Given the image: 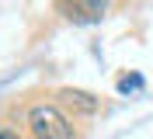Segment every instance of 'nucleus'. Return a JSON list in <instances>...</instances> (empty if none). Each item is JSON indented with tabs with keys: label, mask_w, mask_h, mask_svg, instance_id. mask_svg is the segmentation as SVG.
I'll return each mask as SVG.
<instances>
[{
	"label": "nucleus",
	"mask_w": 153,
	"mask_h": 139,
	"mask_svg": "<svg viewBox=\"0 0 153 139\" xmlns=\"http://www.w3.org/2000/svg\"><path fill=\"white\" fill-rule=\"evenodd\" d=\"M139 87H143V77H122V80H118V91H122V94L139 91Z\"/></svg>",
	"instance_id": "4"
},
{
	"label": "nucleus",
	"mask_w": 153,
	"mask_h": 139,
	"mask_svg": "<svg viewBox=\"0 0 153 139\" xmlns=\"http://www.w3.org/2000/svg\"><path fill=\"white\" fill-rule=\"evenodd\" d=\"M56 97H59V104L73 108L76 115H94V111L101 108V97H94L91 91H80V87H63Z\"/></svg>",
	"instance_id": "3"
},
{
	"label": "nucleus",
	"mask_w": 153,
	"mask_h": 139,
	"mask_svg": "<svg viewBox=\"0 0 153 139\" xmlns=\"http://www.w3.org/2000/svg\"><path fill=\"white\" fill-rule=\"evenodd\" d=\"M0 139H21L14 129H7V125H0Z\"/></svg>",
	"instance_id": "5"
},
{
	"label": "nucleus",
	"mask_w": 153,
	"mask_h": 139,
	"mask_svg": "<svg viewBox=\"0 0 153 139\" xmlns=\"http://www.w3.org/2000/svg\"><path fill=\"white\" fill-rule=\"evenodd\" d=\"M28 129H31L35 139H76L70 118L56 104H45V101H38V104L28 108Z\"/></svg>",
	"instance_id": "1"
},
{
	"label": "nucleus",
	"mask_w": 153,
	"mask_h": 139,
	"mask_svg": "<svg viewBox=\"0 0 153 139\" xmlns=\"http://www.w3.org/2000/svg\"><path fill=\"white\" fill-rule=\"evenodd\" d=\"M108 0H56V14H63L73 25H94L105 18Z\"/></svg>",
	"instance_id": "2"
}]
</instances>
